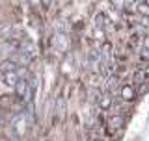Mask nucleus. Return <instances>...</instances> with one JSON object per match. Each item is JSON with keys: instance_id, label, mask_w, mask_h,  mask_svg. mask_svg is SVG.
<instances>
[{"instance_id": "f257e3e1", "label": "nucleus", "mask_w": 149, "mask_h": 141, "mask_svg": "<svg viewBox=\"0 0 149 141\" xmlns=\"http://www.w3.org/2000/svg\"><path fill=\"white\" fill-rule=\"evenodd\" d=\"M15 91H17V97L24 102H32V97H34V86H30V82L24 78L19 80V84L15 86Z\"/></svg>"}, {"instance_id": "f03ea898", "label": "nucleus", "mask_w": 149, "mask_h": 141, "mask_svg": "<svg viewBox=\"0 0 149 141\" xmlns=\"http://www.w3.org/2000/svg\"><path fill=\"white\" fill-rule=\"evenodd\" d=\"M119 95H121V100H125V102H132L134 98H136V87L134 86H130V84H125V86H121L119 89Z\"/></svg>"}, {"instance_id": "7ed1b4c3", "label": "nucleus", "mask_w": 149, "mask_h": 141, "mask_svg": "<svg viewBox=\"0 0 149 141\" xmlns=\"http://www.w3.org/2000/svg\"><path fill=\"white\" fill-rule=\"evenodd\" d=\"M19 52L26 54L30 59H34L36 56H37V48H36V45L32 43L30 39H24V41H21V46H19Z\"/></svg>"}, {"instance_id": "20e7f679", "label": "nucleus", "mask_w": 149, "mask_h": 141, "mask_svg": "<svg viewBox=\"0 0 149 141\" xmlns=\"http://www.w3.org/2000/svg\"><path fill=\"white\" fill-rule=\"evenodd\" d=\"M123 124H125L123 115H112L110 119H108V132H110V134L119 132V130L123 128Z\"/></svg>"}, {"instance_id": "39448f33", "label": "nucleus", "mask_w": 149, "mask_h": 141, "mask_svg": "<svg viewBox=\"0 0 149 141\" xmlns=\"http://www.w3.org/2000/svg\"><path fill=\"white\" fill-rule=\"evenodd\" d=\"M0 78H2V82L6 84V86H9V87H15L19 84V80H21L19 74H17V70H13V73H2Z\"/></svg>"}, {"instance_id": "423d86ee", "label": "nucleus", "mask_w": 149, "mask_h": 141, "mask_svg": "<svg viewBox=\"0 0 149 141\" xmlns=\"http://www.w3.org/2000/svg\"><path fill=\"white\" fill-rule=\"evenodd\" d=\"M54 45H56V48L60 50V52H65L67 50V46H69V43H67V35L65 34H56V41H54Z\"/></svg>"}, {"instance_id": "0eeeda50", "label": "nucleus", "mask_w": 149, "mask_h": 141, "mask_svg": "<svg viewBox=\"0 0 149 141\" xmlns=\"http://www.w3.org/2000/svg\"><path fill=\"white\" fill-rule=\"evenodd\" d=\"M99 108H101V110H110V108H112V95L104 93V95L99 98Z\"/></svg>"}, {"instance_id": "6e6552de", "label": "nucleus", "mask_w": 149, "mask_h": 141, "mask_svg": "<svg viewBox=\"0 0 149 141\" xmlns=\"http://www.w3.org/2000/svg\"><path fill=\"white\" fill-rule=\"evenodd\" d=\"M17 63L11 62V59H8V62H4L2 65H0V74L2 73H13V70H17Z\"/></svg>"}, {"instance_id": "1a4fd4ad", "label": "nucleus", "mask_w": 149, "mask_h": 141, "mask_svg": "<svg viewBox=\"0 0 149 141\" xmlns=\"http://www.w3.org/2000/svg\"><path fill=\"white\" fill-rule=\"evenodd\" d=\"M13 124H15V130H17L19 134H22V132L26 130V121H24V117H22V115L17 117V119L13 121Z\"/></svg>"}]
</instances>
